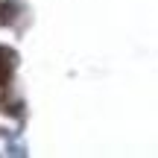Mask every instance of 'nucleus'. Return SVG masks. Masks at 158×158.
Returning <instances> with one entry per match:
<instances>
[{
    "instance_id": "1",
    "label": "nucleus",
    "mask_w": 158,
    "mask_h": 158,
    "mask_svg": "<svg viewBox=\"0 0 158 158\" xmlns=\"http://www.w3.org/2000/svg\"><path fill=\"white\" fill-rule=\"evenodd\" d=\"M12 68H15V53L0 47V85H6L12 79Z\"/></svg>"
},
{
    "instance_id": "2",
    "label": "nucleus",
    "mask_w": 158,
    "mask_h": 158,
    "mask_svg": "<svg viewBox=\"0 0 158 158\" xmlns=\"http://www.w3.org/2000/svg\"><path fill=\"white\" fill-rule=\"evenodd\" d=\"M6 21H12V3L0 6V23H6Z\"/></svg>"
}]
</instances>
